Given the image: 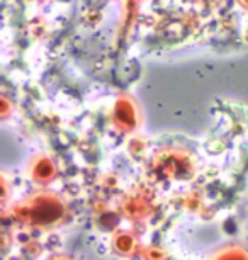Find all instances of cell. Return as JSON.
Here are the masks:
<instances>
[{
    "mask_svg": "<svg viewBox=\"0 0 248 260\" xmlns=\"http://www.w3.org/2000/svg\"><path fill=\"white\" fill-rule=\"evenodd\" d=\"M16 216L22 223L40 230H53L65 223L66 208L60 199L56 198H36L16 211Z\"/></svg>",
    "mask_w": 248,
    "mask_h": 260,
    "instance_id": "1",
    "label": "cell"
},
{
    "mask_svg": "<svg viewBox=\"0 0 248 260\" xmlns=\"http://www.w3.org/2000/svg\"><path fill=\"white\" fill-rule=\"evenodd\" d=\"M139 247L141 245L138 237L131 232H126V230L116 232L111 237V248H113L114 253L121 255V257H134V255H138Z\"/></svg>",
    "mask_w": 248,
    "mask_h": 260,
    "instance_id": "2",
    "label": "cell"
},
{
    "mask_svg": "<svg viewBox=\"0 0 248 260\" xmlns=\"http://www.w3.org/2000/svg\"><path fill=\"white\" fill-rule=\"evenodd\" d=\"M211 260H248V255L241 247L231 245V247L220 248L218 252H215Z\"/></svg>",
    "mask_w": 248,
    "mask_h": 260,
    "instance_id": "3",
    "label": "cell"
},
{
    "mask_svg": "<svg viewBox=\"0 0 248 260\" xmlns=\"http://www.w3.org/2000/svg\"><path fill=\"white\" fill-rule=\"evenodd\" d=\"M138 255L143 260H168V252L157 245H141Z\"/></svg>",
    "mask_w": 248,
    "mask_h": 260,
    "instance_id": "4",
    "label": "cell"
},
{
    "mask_svg": "<svg viewBox=\"0 0 248 260\" xmlns=\"http://www.w3.org/2000/svg\"><path fill=\"white\" fill-rule=\"evenodd\" d=\"M51 260H70V258H65V257H56V258H51Z\"/></svg>",
    "mask_w": 248,
    "mask_h": 260,
    "instance_id": "5",
    "label": "cell"
}]
</instances>
